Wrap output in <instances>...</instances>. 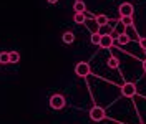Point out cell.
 <instances>
[{
  "instance_id": "1",
  "label": "cell",
  "mask_w": 146,
  "mask_h": 124,
  "mask_svg": "<svg viewBox=\"0 0 146 124\" xmlns=\"http://www.w3.org/2000/svg\"><path fill=\"white\" fill-rule=\"evenodd\" d=\"M105 116H106V113H105V109L100 108V106H93L90 109V119H91V121H95V123L103 121V119H105Z\"/></svg>"
},
{
  "instance_id": "2",
  "label": "cell",
  "mask_w": 146,
  "mask_h": 124,
  "mask_svg": "<svg viewBox=\"0 0 146 124\" xmlns=\"http://www.w3.org/2000/svg\"><path fill=\"white\" fill-rule=\"evenodd\" d=\"M75 73H76V76H80V78H86V76L90 75V65H88L86 61L76 63V66H75Z\"/></svg>"
},
{
  "instance_id": "3",
  "label": "cell",
  "mask_w": 146,
  "mask_h": 124,
  "mask_svg": "<svg viewBox=\"0 0 146 124\" xmlns=\"http://www.w3.org/2000/svg\"><path fill=\"white\" fill-rule=\"evenodd\" d=\"M121 94L125 98H135L136 96V84L135 83H125L121 86Z\"/></svg>"
},
{
  "instance_id": "4",
  "label": "cell",
  "mask_w": 146,
  "mask_h": 124,
  "mask_svg": "<svg viewBox=\"0 0 146 124\" xmlns=\"http://www.w3.org/2000/svg\"><path fill=\"white\" fill-rule=\"evenodd\" d=\"M50 108L52 109H63L65 108V98L62 94H53L50 98Z\"/></svg>"
},
{
  "instance_id": "5",
  "label": "cell",
  "mask_w": 146,
  "mask_h": 124,
  "mask_svg": "<svg viewBox=\"0 0 146 124\" xmlns=\"http://www.w3.org/2000/svg\"><path fill=\"white\" fill-rule=\"evenodd\" d=\"M118 10H119V15H121V17H133V12H135L133 5H131L129 2H125V3H121Z\"/></svg>"
},
{
  "instance_id": "6",
  "label": "cell",
  "mask_w": 146,
  "mask_h": 124,
  "mask_svg": "<svg viewBox=\"0 0 146 124\" xmlns=\"http://www.w3.org/2000/svg\"><path fill=\"white\" fill-rule=\"evenodd\" d=\"M115 43V40H113V36L110 35V33H105V35H101V42H100V46L101 48H105V50H108L111 48Z\"/></svg>"
},
{
  "instance_id": "7",
  "label": "cell",
  "mask_w": 146,
  "mask_h": 124,
  "mask_svg": "<svg viewBox=\"0 0 146 124\" xmlns=\"http://www.w3.org/2000/svg\"><path fill=\"white\" fill-rule=\"evenodd\" d=\"M73 10H75V13H85V10H86L85 2H82V0H76V2L73 3Z\"/></svg>"
},
{
  "instance_id": "8",
  "label": "cell",
  "mask_w": 146,
  "mask_h": 124,
  "mask_svg": "<svg viewBox=\"0 0 146 124\" xmlns=\"http://www.w3.org/2000/svg\"><path fill=\"white\" fill-rule=\"evenodd\" d=\"M95 23H96V25H98V27H105V25H106V23H108V17H106V15H103V13H101V15H98V17L95 18Z\"/></svg>"
},
{
  "instance_id": "9",
  "label": "cell",
  "mask_w": 146,
  "mask_h": 124,
  "mask_svg": "<svg viewBox=\"0 0 146 124\" xmlns=\"http://www.w3.org/2000/svg\"><path fill=\"white\" fill-rule=\"evenodd\" d=\"M62 40H63V43L70 45V43H73V42H75V35H73L72 32H65L63 36H62Z\"/></svg>"
},
{
  "instance_id": "10",
  "label": "cell",
  "mask_w": 146,
  "mask_h": 124,
  "mask_svg": "<svg viewBox=\"0 0 146 124\" xmlns=\"http://www.w3.org/2000/svg\"><path fill=\"white\" fill-rule=\"evenodd\" d=\"M73 22H75V23H78V25L85 23V22H86L85 13H75V15H73Z\"/></svg>"
},
{
  "instance_id": "11",
  "label": "cell",
  "mask_w": 146,
  "mask_h": 124,
  "mask_svg": "<svg viewBox=\"0 0 146 124\" xmlns=\"http://www.w3.org/2000/svg\"><path fill=\"white\" fill-rule=\"evenodd\" d=\"M9 63H10L9 51H2V53H0V65H9Z\"/></svg>"
},
{
  "instance_id": "12",
  "label": "cell",
  "mask_w": 146,
  "mask_h": 124,
  "mask_svg": "<svg viewBox=\"0 0 146 124\" xmlns=\"http://www.w3.org/2000/svg\"><path fill=\"white\" fill-rule=\"evenodd\" d=\"M90 42H91L93 45H100V42H101V33H98V32H93V33H91Z\"/></svg>"
},
{
  "instance_id": "13",
  "label": "cell",
  "mask_w": 146,
  "mask_h": 124,
  "mask_svg": "<svg viewBox=\"0 0 146 124\" xmlns=\"http://www.w3.org/2000/svg\"><path fill=\"white\" fill-rule=\"evenodd\" d=\"M118 65H119V61H118V58L116 56H111L108 60V66L111 68V70H116L118 68Z\"/></svg>"
},
{
  "instance_id": "14",
  "label": "cell",
  "mask_w": 146,
  "mask_h": 124,
  "mask_svg": "<svg viewBox=\"0 0 146 124\" xmlns=\"http://www.w3.org/2000/svg\"><path fill=\"white\" fill-rule=\"evenodd\" d=\"M9 55H10V63L20 61V53H18V51H9Z\"/></svg>"
},
{
  "instance_id": "15",
  "label": "cell",
  "mask_w": 146,
  "mask_h": 124,
  "mask_svg": "<svg viewBox=\"0 0 146 124\" xmlns=\"http://www.w3.org/2000/svg\"><path fill=\"white\" fill-rule=\"evenodd\" d=\"M128 42H129V36H128L126 33H121V35H118V43L119 45H126Z\"/></svg>"
},
{
  "instance_id": "16",
  "label": "cell",
  "mask_w": 146,
  "mask_h": 124,
  "mask_svg": "<svg viewBox=\"0 0 146 124\" xmlns=\"http://www.w3.org/2000/svg\"><path fill=\"white\" fill-rule=\"evenodd\" d=\"M121 23H123L125 27H129V25L133 23V17H121Z\"/></svg>"
},
{
  "instance_id": "17",
  "label": "cell",
  "mask_w": 146,
  "mask_h": 124,
  "mask_svg": "<svg viewBox=\"0 0 146 124\" xmlns=\"http://www.w3.org/2000/svg\"><path fill=\"white\" fill-rule=\"evenodd\" d=\"M139 46H141V50H146V36H143L139 40Z\"/></svg>"
},
{
  "instance_id": "18",
  "label": "cell",
  "mask_w": 146,
  "mask_h": 124,
  "mask_svg": "<svg viewBox=\"0 0 146 124\" xmlns=\"http://www.w3.org/2000/svg\"><path fill=\"white\" fill-rule=\"evenodd\" d=\"M46 2H48V3H56L58 0H46Z\"/></svg>"
},
{
  "instance_id": "19",
  "label": "cell",
  "mask_w": 146,
  "mask_h": 124,
  "mask_svg": "<svg viewBox=\"0 0 146 124\" xmlns=\"http://www.w3.org/2000/svg\"><path fill=\"white\" fill-rule=\"evenodd\" d=\"M143 70H145V73H146V60L143 61Z\"/></svg>"
}]
</instances>
